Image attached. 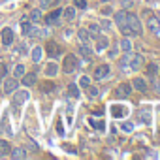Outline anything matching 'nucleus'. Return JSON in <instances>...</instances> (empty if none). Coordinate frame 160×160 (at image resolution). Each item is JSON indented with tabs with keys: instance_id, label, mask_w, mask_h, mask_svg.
<instances>
[{
	"instance_id": "obj_1",
	"label": "nucleus",
	"mask_w": 160,
	"mask_h": 160,
	"mask_svg": "<svg viewBox=\"0 0 160 160\" xmlns=\"http://www.w3.org/2000/svg\"><path fill=\"white\" fill-rule=\"evenodd\" d=\"M115 25L119 27V30H121L122 36H132L130 28H128V19H126V12L124 10H121V12L115 13Z\"/></svg>"
},
{
	"instance_id": "obj_2",
	"label": "nucleus",
	"mask_w": 160,
	"mask_h": 160,
	"mask_svg": "<svg viewBox=\"0 0 160 160\" xmlns=\"http://www.w3.org/2000/svg\"><path fill=\"white\" fill-rule=\"evenodd\" d=\"M126 19H128V28H130V34L132 36H141V21L134 15V13H126Z\"/></svg>"
},
{
	"instance_id": "obj_3",
	"label": "nucleus",
	"mask_w": 160,
	"mask_h": 160,
	"mask_svg": "<svg viewBox=\"0 0 160 160\" xmlns=\"http://www.w3.org/2000/svg\"><path fill=\"white\" fill-rule=\"evenodd\" d=\"M77 57L75 55H66V58H64V62H62V70L66 72V73H72V72H75V68H77Z\"/></svg>"
},
{
	"instance_id": "obj_4",
	"label": "nucleus",
	"mask_w": 160,
	"mask_h": 160,
	"mask_svg": "<svg viewBox=\"0 0 160 160\" xmlns=\"http://www.w3.org/2000/svg\"><path fill=\"white\" fill-rule=\"evenodd\" d=\"M109 72H111L109 64H100V66H96V70H94V79H96V81H102V79H106V77L109 75Z\"/></svg>"
},
{
	"instance_id": "obj_5",
	"label": "nucleus",
	"mask_w": 160,
	"mask_h": 160,
	"mask_svg": "<svg viewBox=\"0 0 160 160\" xmlns=\"http://www.w3.org/2000/svg\"><path fill=\"white\" fill-rule=\"evenodd\" d=\"M147 28L151 30V32H154V34H158L160 32V19L156 17V15H149L147 17Z\"/></svg>"
},
{
	"instance_id": "obj_6",
	"label": "nucleus",
	"mask_w": 160,
	"mask_h": 160,
	"mask_svg": "<svg viewBox=\"0 0 160 160\" xmlns=\"http://www.w3.org/2000/svg\"><path fill=\"white\" fill-rule=\"evenodd\" d=\"M115 94H117L119 98H128V96L132 94V85H130V83H121V85L117 87Z\"/></svg>"
},
{
	"instance_id": "obj_7",
	"label": "nucleus",
	"mask_w": 160,
	"mask_h": 160,
	"mask_svg": "<svg viewBox=\"0 0 160 160\" xmlns=\"http://www.w3.org/2000/svg\"><path fill=\"white\" fill-rule=\"evenodd\" d=\"M17 87H19V81H17L15 77H10V79H6V81H4V92H6V94L15 92Z\"/></svg>"
},
{
	"instance_id": "obj_8",
	"label": "nucleus",
	"mask_w": 160,
	"mask_h": 160,
	"mask_svg": "<svg viewBox=\"0 0 160 160\" xmlns=\"http://www.w3.org/2000/svg\"><path fill=\"white\" fill-rule=\"evenodd\" d=\"M45 51H47V55H49L51 58H57V57L62 53L60 45H58V43H55V42H49V43L45 45Z\"/></svg>"
},
{
	"instance_id": "obj_9",
	"label": "nucleus",
	"mask_w": 160,
	"mask_h": 160,
	"mask_svg": "<svg viewBox=\"0 0 160 160\" xmlns=\"http://www.w3.org/2000/svg\"><path fill=\"white\" fill-rule=\"evenodd\" d=\"M36 79H38V75L34 73V72H25L23 75H21V81H23V85L25 87H32V85H36Z\"/></svg>"
},
{
	"instance_id": "obj_10",
	"label": "nucleus",
	"mask_w": 160,
	"mask_h": 160,
	"mask_svg": "<svg viewBox=\"0 0 160 160\" xmlns=\"http://www.w3.org/2000/svg\"><path fill=\"white\" fill-rule=\"evenodd\" d=\"M60 15H62V10H60V8H57V10H53L51 13H47V15H45V23H47V25H57V23H58V19H60Z\"/></svg>"
},
{
	"instance_id": "obj_11",
	"label": "nucleus",
	"mask_w": 160,
	"mask_h": 160,
	"mask_svg": "<svg viewBox=\"0 0 160 160\" xmlns=\"http://www.w3.org/2000/svg\"><path fill=\"white\" fill-rule=\"evenodd\" d=\"M13 40H15V34H13V30H12L10 27H6V28L2 30V43L8 47V45H12V43H13Z\"/></svg>"
},
{
	"instance_id": "obj_12",
	"label": "nucleus",
	"mask_w": 160,
	"mask_h": 160,
	"mask_svg": "<svg viewBox=\"0 0 160 160\" xmlns=\"http://www.w3.org/2000/svg\"><path fill=\"white\" fill-rule=\"evenodd\" d=\"M128 66H130L132 70H139V68L143 66V57H141V55H132V57H128Z\"/></svg>"
},
{
	"instance_id": "obj_13",
	"label": "nucleus",
	"mask_w": 160,
	"mask_h": 160,
	"mask_svg": "<svg viewBox=\"0 0 160 160\" xmlns=\"http://www.w3.org/2000/svg\"><path fill=\"white\" fill-rule=\"evenodd\" d=\"M132 89H136L138 92H147V81H145V79H141V77H134Z\"/></svg>"
},
{
	"instance_id": "obj_14",
	"label": "nucleus",
	"mask_w": 160,
	"mask_h": 160,
	"mask_svg": "<svg viewBox=\"0 0 160 160\" xmlns=\"http://www.w3.org/2000/svg\"><path fill=\"white\" fill-rule=\"evenodd\" d=\"M138 119H139L141 122L149 124V122H151V108H141V109H138Z\"/></svg>"
},
{
	"instance_id": "obj_15",
	"label": "nucleus",
	"mask_w": 160,
	"mask_h": 160,
	"mask_svg": "<svg viewBox=\"0 0 160 160\" xmlns=\"http://www.w3.org/2000/svg\"><path fill=\"white\" fill-rule=\"evenodd\" d=\"M77 51H79V55H81L85 60H91V57H92V51H91V47H89L87 43H81Z\"/></svg>"
},
{
	"instance_id": "obj_16",
	"label": "nucleus",
	"mask_w": 160,
	"mask_h": 160,
	"mask_svg": "<svg viewBox=\"0 0 160 160\" xmlns=\"http://www.w3.org/2000/svg\"><path fill=\"white\" fill-rule=\"evenodd\" d=\"M32 28H34V27H32V21H30V19H28V21H27V19H25V21L21 19V32H23L25 36H30Z\"/></svg>"
},
{
	"instance_id": "obj_17",
	"label": "nucleus",
	"mask_w": 160,
	"mask_h": 160,
	"mask_svg": "<svg viewBox=\"0 0 160 160\" xmlns=\"http://www.w3.org/2000/svg\"><path fill=\"white\" fill-rule=\"evenodd\" d=\"M108 45H109V40L100 34V36L96 38V49H98V51H104V49H108Z\"/></svg>"
},
{
	"instance_id": "obj_18",
	"label": "nucleus",
	"mask_w": 160,
	"mask_h": 160,
	"mask_svg": "<svg viewBox=\"0 0 160 160\" xmlns=\"http://www.w3.org/2000/svg\"><path fill=\"white\" fill-rule=\"evenodd\" d=\"M119 49L121 51H124V53H130L132 51V42H130V38L126 36V38H122L121 42H119Z\"/></svg>"
},
{
	"instance_id": "obj_19",
	"label": "nucleus",
	"mask_w": 160,
	"mask_h": 160,
	"mask_svg": "<svg viewBox=\"0 0 160 160\" xmlns=\"http://www.w3.org/2000/svg\"><path fill=\"white\" fill-rule=\"evenodd\" d=\"M10 156L15 158V160H21V158H27V151L21 149V147H17V149H12L10 151Z\"/></svg>"
},
{
	"instance_id": "obj_20",
	"label": "nucleus",
	"mask_w": 160,
	"mask_h": 160,
	"mask_svg": "<svg viewBox=\"0 0 160 160\" xmlns=\"http://www.w3.org/2000/svg\"><path fill=\"white\" fill-rule=\"evenodd\" d=\"M111 113H113L115 119H119V117H124L128 111H126V108H122V106H111Z\"/></svg>"
},
{
	"instance_id": "obj_21",
	"label": "nucleus",
	"mask_w": 160,
	"mask_h": 160,
	"mask_svg": "<svg viewBox=\"0 0 160 160\" xmlns=\"http://www.w3.org/2000/svg\"><path fill=\"white\" fill-rule=\"evenodd\" d=\"M10 151H12L10 143H8L6 139H0V158H2V156H8V154H10Z\"/></svg>"
},
{
	"instance_id": "obj_22",
	"label": "nucleus",
	"mask_w": 160,
	"mask_h": 160,
	"mask_svg": "<svg viewBox=\"0 0 160 160\" xmlns=\"http://www.w3.org/2000/svg\"><path fill=\"white\" fill-rule=\"evenodd\" d=\"M100 30H102V28H100V25H96V23H91L89 28H87V32L91 34V38H98V36H100Z\"/></svg>"
},
{
	"instance_id": "obj_23",
	"label": "nucleus",
	"mask_w": 160,
	"mask_h": 160,
	"mask_svg": "<svg viewBox=\"0 0 160 160\" xmlns=\"http://www.w3.org/2000/svg\"><path fill=\"white\" fill-rule=\"evenodd\" d=\"M42 55H43V49H42V45H36L34 49H32V62H40L42 60Z\"/></svg>"
},
{
	"instance_id": "obj_24",
	"label": "nucleus",
	"mask_w": 160,
	"mask_h": 160,
	"mask_svg": "<svg viewBox=\"0 0 160 160\" xmlns=\"http://www.w3.org/2000/svg\"><path fill=\"white\" fill-rule=\"evenodd\" d=\"M27 98H28V92H27V91L17 92V94H15V98H13V106H15V109H17V108H19V104H21V102H25Z\"/></svg>"
},
{
	"instance_id": "obj_25",
	"label": "nucleus",
	"mask_w": 160,
	"mask_h": 160,
	"mask_svg": "<svg viewBox=\"0 0 160 160\" xmlns=\"http://www.w3.org/2000/svg\"><path fill=\"white\" fill-rule=\"evenodd\" d=\"M62 15H64L66 21H73V19H75V6H73V8H66V10H62Z\"/></svg>"
},
{
	"instance_id": "obj_26",
	"label": "nucleus",
	"mask_w": 160,
	"mask_h": 160,
	"mask_svg": "<svg viewBox=\"0 0 160 160\" xmlns=\"http://www.w3.org/2000/svg\"><path fill=\"white\" fill-rule=\"evenodd\" d=\"M57 72H58V66H57L55 62H49V64L45 66V75L53 77V75H57Z\"/></svg>"
},
{
	"instance_id": "obj_27",
	"label": "nucleus",
	"mask_w": 160,
	"mask_h": 160,
	"mask_svg": "<svg viewBox=\"0 0 160 160\" xmlns=\"http://www.w3.org/2000/svg\"><path fill=\"white\" fill-rule=\"evenodd\" d=\"M77 38L81 40V43H89L91 42V34L85 30V28H81V30H77Z\"/></svg>"
},
{
	"instance_id": "obj_28",
	"label": "nucleus",
	"mask_w": 160,
	"mask_h": 160,
	"mask_svg": "<svg viewBox=\"0 0 160 160\" xmlns=\"http://www.w3.org/2000/svg\"><path fill=\"white\" fill-rule=\"evenodd\" d=\"M156 72H158V66H156L154 62H151V64L147 66V75H149L151 79H154V77H156Z\"/></svg>"
},
{
	"instance_id": "obj_29",
	"label": "nucleus",
	"mask_w": 160,
	"mask_h": 160,
	"mask_svg": "<svg viewBox=\"0 0 160 160\" xmlns=\"http://www.w3.org/2000/svg\"><path fill=\"white\" fill-rule=\"evenodd\" d=\"M68 94L72 96V98H79V87L77 85H68Z\"/></svg>"
},
{
	"instance_id": "obj_30",
	"label": "nucleus",
	"mask_w": 160,
	"mask_h": 160,
	"mask_svg": "<svg viewBox=\"0 0 160 160\" xmlns=\"http://www.w3.org/2000/svg\"><path fill=\"white\" fill-rule=\"evenodd\" d=\"M32 23H38L40 19H42V10H32L30 12V17H28Z\"/></svg>"
},
{
	"instance_id": "obj_31",
	"label": "nucleus",
	"mask_w": 160,
	"mask_h": 160,
	"mask_svg": "<svg viewBox=\"0 0 160 160\" xmlns=\"http://www.w3.org/2000/svg\"><path fill=\"white\" fill-rule=\"evenodd\" d=\"M25 72H27V70H25V66H23V64H17V66L13 68V77H15V79H19Z\"/></svg>"
},
{
	"instance_id": "obj_32",
	"label": "nucleus",
	"mask_w": 160,
	"mask_h": 160,
	"mask_svg": "<svg viewBox=\"0 0 160 160\" xmlns=\"http://www.w3.org/2000/svg\"><path fill=\"white\" fill-rule=\"evenodd\" d=\"M40 89H42L43 92H53V91H55V83L45 81V83H42V85H40Z\"/></svg>"
},
{
	"instance_id": "obj_33",
	"label": "nucleus",
	"mask_w": 160,
	"mask_h": 160,
	"mask_svg": "<svg viewBox=\"0 0 160 160\" xmlns=\"http://www.w3.org/2000/svg\"><path fill=\"white\" fill-rule=\"evenodd\" d=\"M89 122H91V126H94L96 130H106V122H102V121H96V119H91Z\"/></svg>"
},
{
	"instance_id": "obj_34",
	"label": "nucleus",
	"mask_w": 160,
	"mask_h": 160,
	"mask_svg": "<svg viewBox=\"0 0 160 160\" xmlns=\"http://www.w3.org/2000/svg\"><path fill=\"white\" fill-rule=\"evenodd\" d=\"M87 92H89V98H96V96L100 94V92H98V89H96V87H91V85L87 87Z\"/></svg>"
},
{
	"instance_id": "obj_35",
	"label": "nucleus",
	"mask_w": 160,
	"mask_h": 160,
	"mask_svg": "<svg viewBox=\"0 0 160 160\" xmlns=\"http://www.w3.org/2000/svg\"><path fill=\"white\" fill-rule=\"evenodd\" d=\"M73 6L79 10H85L87 8V0H73Z\"/></svg>"
},
{
	"instance_id": "obj_36",
	"label": "nucleus",
	"mask_w": 160,
	"mask_h": 160,
	"mask_svg": "<svg viewBox=\"0 0 160 160\" xmlns=\"http://www.w3.org/2000/svg\"><path fill=\"white\" fill-rule=\"evenodd\" d=\"M121 130H122V132H132V130H134V124H132V122H122V124H121Z\"/></svg>"
},
{
	"instance_id": "obj_37",
	"label": "nucleus",
	"mask_w": 160,
	"mask_h": 160,
	"mask_svg": "<svg viewBox=\"0 0 160 160\" xmlns=\"http://www.w3.org/2000/svg\"><path fill=\"white\" fill-rule=\"evenodd\" d=\"M79 85H81L83 89H87V87L91 85V79H89L87 75H83V77H81V81H79Z\"/></svg>"
},
{
	"instance_id": "obj_38",
	"label": "nucleus",
	"mask_w": 160,
	"mask_h": 160,
	"mask_svg": "<svg viewBox=\"0 0 160 160\" xmlns=\"http://www.w3.org/2000/svg\"><path fill=\"white\" fill-rule=\"evenodd\" d=\"M121 6H122L124 10H128V8H132V0H121Z\"/></svg>"
},
{
	"instance_id": "obj_39",
	"label": "nucleus",
	"mask_w": 160,
	"mask_h": 160,
	"mask_svg": "<svg viewBox=\"0 0 160 160\" xmlns=\"http://www.w3.org/2000/svg\"><path fill=\"white\" fill-rule=\"evenodd\" d=\"M100 28H104V30H108V28H111V23L104 19V21H100Z\"/></svg>"
},
{
	"instance_id": "obj_40",
	"label": "nucleus",
	"mask_w": 160,
	"mask_h": 160,
	"mask_svg": "<svg viewBox=\"0 0 160 160\" xmlns=\"http://www.w3.org/2000/svg\"><path fill=\"white\" fill-rule=\"evenodd\" d=\"M151 87H152V89H154L156 92H160V83H156L154 79H151Z\"/></svg>"
},
{
	"instance_id": "obj_41",
	"label": "nucleus",
	"mask_w": 160,
	"mask_h": 160,
	"mask_svg": "<svg viewBox=\"0 0 160 160\" xmlns=\"http://www.w3.org/2000/svg\"><path fill=\"white\" fill-rule=\"evenodd\" d=\"M109 13H111V8H109V6L102 8V15H109Z\"/></svg>"
},
{
	"instance_id": "obj_42",
	"label": "nucleus",
	"mask_w": 160,
	"mask_h": 160,
	"mask_svg": "<svg viewBox=\"0 0 160 160\" xmlns=\"http://www.w3.org/2000/svg\"><path fill=\"white\" fill-rule=\"evenodd\" d=\"M40 6H42V8H45V6H49V0H40Z\"/></svg>"
},
{
	"instance_id": "obj_43",
	"label": "nucleus",
	"mask_w": 160,
	"mask_h": 160,
	"mask_svg": "<svg viewBox=\"0 0 160 160\" xmlns=\"http://www.w3.org/2000/svg\"><path fill=\"white\" fill-rule=\"evenodd\" d=\"M57 130H58V134H62V132H64V130H62V124H60V122L57 124Z\"/></svg>"
},
{
	"instance_id": "obj_44",
	"label": "nucleus",
	"mask_w": 160,
	"mask_h": 160,
	"mask_svg": "<svg viewBox=\"0 0 160 160\" xmlns=\"http://www.w3.org/2000/svg\"><path fill=\"white\" fill-rule=\"evenodd\" d=\"M102 2H108V0H102Z\"/></svg>"
}]
</instances>
